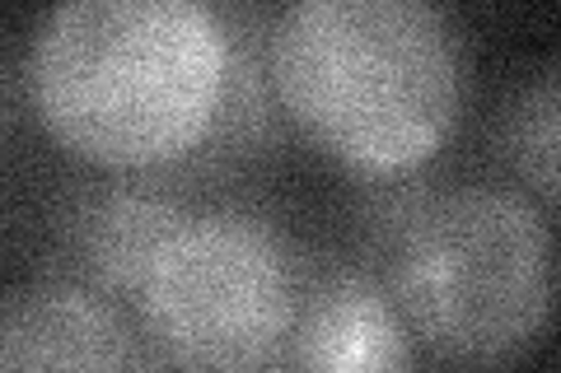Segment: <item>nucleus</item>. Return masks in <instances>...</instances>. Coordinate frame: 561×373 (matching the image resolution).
Returning <instances> with one entry per match:
<instances>
[{
  "mask_svg": "<svg viewBox=\"0 0 561 373\" xmlns=\"http://www.w3.org/2000/svg\"><path fill=\"white\" fill-rule=\"evenodd\" d=\"M24 103L99 173H164L206 140L225 33L206 0H66L24 43Z\"/></svg>",
  "mask_w": 561,
  "mask_h": 373,
  "instance_id": "1",
  "label": "nucleus"
},
{
  "mask_svg": "<svg viewBox=\"0 0 561 373\" xmlns=\"http://www.w3.org/2000/svg\"><path fill=\"white\" fill-rule=\"evenodd\" d=\"M267 66L290 131L356 177L435 164L468 108V43L426 0H290Z\"/></svg>",
  "mask_w": 561,
  "mask_h": 373,
  "instance_id": "2",
  "label": "nucleus"
},
{
  "mask_svg": "<svg viewBox=\"0 0 561 373\" xmlns=\"http://www.w3.org/2000/svg\"><path fill=\"white\" fill-rule=\"evenodd\" d=\"M379 285L435 360L505 369L552 323V215L515 183L445 177Z\"/></svg>",
  "mask_w": 561,
  "mask_h": 373,
  "instance_id": "3",
  "label": "nucleus"
},
{
  "mask_svg": "<svg viewBox=\"0 0 561 373\" xmlns=\"http://www.w3.org/2000/svg\"><path fill=\"white\" fill-rule=\"evenodd\" d=\"M300 257L276 215L206 197L154 253L131 317L173 373H262L295 323Z\"/></svg>",
  "mask_w": 561,
  "mask_h": 373,
  "instance_id": "4",
  "label": "nucleus"
},
{
  "mask_svg": "<svg viewBox=\"0 0 561 373\" xmlns=\"http://www.w3.org/2000/svg\"><path fill=\"white\" fill-rule=\"evenodd\" d=\"M197 197L164 173H84L66 177L43 220L38 280L94 290L131 308L154 253L179 229Z\"/></svg>",
  "mask_w": 561,
  "mask_h": 373,
  "instance_id": "5",
  "label": "nucleus"
},
{
  "mask_svg": "<svg viewBox=\"0 0 561 373\" xmlns=\"http://www.w3.org/2000/svg\"><path fill=\"white\" fill-rule=\"evenodd\" d=\"M262 373H421L416 336L360 261L305 247L300 304Z\"/></svg>",
  "mask_w": 561,
  "mask_h": 373,
  "instance_id": "6",
  "label": "nucleus"
},
{
  "mask_svg": "<svg viewBox=\"0 0 561 373\" xmlns=\"http://www.w3.org/2000/svg\"><path fill=\"white\" fill-rule=\"evenodd\" d=\"M0 373H173L131 308L38 280L0 299Z\"/></svg>",
  "mask_w": 561,
  "mask_h": 373,
  "instance_id": "7",
  "label": "nucleus"
},
{
  "mask_svg": "<svg viewBox=\"0 0 561 373\" xmlns=\"http://www.w3.org/2000/svg\"><path fill=\"white\" fill-rule=\"evenodd\" d=\"M216 20L225 33V75H220L216 113H210L202 145L183 164L164 168L169 183H179L197 201L257 173L295 136L286 113H280L272 66H267V38H272L276 10L253 5V0H225V5H216Z\"/></svg>",
  "mask_w": 561,
  "mask_h": 373,
  "instance_id": "8",
  "label": "nucleus"
},
{
  "mask_svg": "<svg viewBox=\"0 0 561 373\" xmlns=\"http://www.w3.org/2000/svg\"><path fill=\"white\" fill-rule=\"evenodd\" d=\"M557 140H561V66L542 61L534 75L515 80L491 121L496 159L515 173V187L548 210L557 206Z\"/></svg>",
  "mask_w": 561,
  "mask_h": 373,
  "instance_id": "9",
  "label": "nucleus"
},
{
  "mask_svg": "<svg viewBox=\"0 0 561 373\" xmlns=\"http://www.w3.org/2000/svg\"><path fill=\"white\" fill-rule=\"evenodd\" d=\"M445 187V173L431 164L398 177H360V191L351 201V261H360L370 276L398 253V243L412 234V224L426 215L435 191Z\"/></svg>",
  "mask_w": 561,
  "mask_h": 373,
  "instance_id": "10",
  "label": "nucleus"
},
{
  "mask_svg": "<svg viewBox=\"0 0 561 373\" xmlns=\"http://www.w3.org/2000/svg\"><path fill=\"white\" fill-rule=\"evenodd\" d=\"M24 113H28V103H24V75H20V66L10 61L5 43H0V145L14 136V127H20Z\"/></svg>",
  "mask_w": 561,
  "mask_h": 373,
  "instance_id": "11",
  "label": "nucleus"
}]
</instances>
